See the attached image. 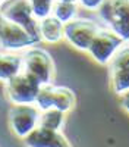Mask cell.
I'll return each mask as SVG.
<instances>
[{
    "label": "cell",
    "instance_id": "6da1fadb",
    "mask_svg": "<svg viewBox=\"0 0 129 147\" xmlns=\"http://www.w3.org/2000/svg\"><path fill=\"white\" fill-rule=\"evenodd\" d=\"M97 13L110 31L129 43V0H106Z\"/></svg>",
    "mask_w": 129,
    "mask_h": 147
},
{
    "label": "cell",
    "instance_id": "7a4b0ae2",
    "mask_svg": "<svg viewBox=\"0 0 129 147\" xmlns=\"http://www.w3.org/2000/svg\"><path fill=\"white\" fill-rule=\"evenodd\" d=\"M23 59V71L34 77L41 85L53 84L54 77V63L53 59L45 52L44 49L40 47H31L22 53Z\"/></svg>",
    "mask_w": 129,
    "mask_h": 147
},
{
    "label": "cell",
    "instance_id": "3957f363",
    "mask_svg": "<svg viewBox=\"0 0 129 147\" xmlns=\"http://www.w3.org/2000/svg\"><path fill=\"white\" fill-rule=\"evenodd\" d=\"M2 18L16 24L28 31L37 40H41L40 35V22L32 13L31 2L28 0H13V2H2Z\"/></svg>",
    "mask_w": 129,
    "mask_h": 147
},
{
    "label": "cell",
    "instance_id": "277c9868",
    "mask_svg": "<svg viewBox=\"0 0 129 147\" xmlns=\"http://www.w3.org/2000/svg\"><path fill=\"white\" fill-rule=\"evenodd\" d=\"M41 110L35 105H12L7 119L12 132L16 137L25 140L29 134L38 128Z\"/></svg>",
    "mask_w": 129,
    "mask_h": 147
},
{
    "label": "cell",
    "instance_id": "5b68a950",
    "mask_svg": "<svg viewBox=\"0 0 129 147\" xmlns=\"http://www.w3.org/2000/svg\"><path fill=\"white\" fill-rule=\"evenodd\" d=\"M6 84V94L12 105H35L43 85L25 71Z\"/></svg>",
    "mask_w": 129,
    "mask_h": 147
},
{
    "label": "cell",
    "instance_id": "8992f818",
    "mask_svg": "<svg viewBox=\"0 0 129 147\" xmlns=\"http://www.w3.org/2000/svg\"><path fill=\"white\" fill-rule=\"evenodd\" d=\"M40 40L32 37L28 31H25L22 27L10 22L5 18L0 19V44L2 50L5 53H15L23 49H31L38 44Z\"/></svg>",
    "mask_w": 129,
    "mask_h": 147
},
{
    "label": "cell",
    "instance_id": "52a82bcc",
    "mask_svg": "<svg viewBox=\"0 0 129 147\" xmlns=\"http://www.w3.org/2000/svg\"><path fill=\"white\" fill-rule=\"evenodd\" d=\"M101 27L97 22L85 18H76L65 25V40L75 49L90 52V47Z\"/></svg>",
    "mask_w": 129,
    "mask_h": 147
},
{
    "label": "cell",
    "instance_id": "ba28073f",
    "mask_svg": "<svg viewBox=\"0 0 129 147\" xmlns=\"http://www.w3.org/2000/svg\"><path fill=\"white\" fill-rule=\"evenodd\" d=\"M125 41L113 31H110L109 28H101L90 47V55L97 63L109 65Z\"/></svg>",
    "mask_w": 129,
    "mask_h": 147
},
{
    "label": "cell",
    "instance_id": "9c48e42d",
    "mask_svg": "<svg viewBox=\"0 0 129 147\" xmlns=\"http://www.w3.org/2000/svg\"><path fill=\"white\" fill-rule=\"evenodd\" d=\"M112 90L119 96L129 90V46L122 47L109 63Z\"/></svg>",
    "mask_w": 129,
    "mask_h": 147
},
{
    "label": "cell",
    "instance_id": "30bf717a",
    "mask_svg": "<svg viewBox=\"0 0 129 147\" xmlns=\"http://www.w3.org/2000/svg\"><path fill=\"white\" fill-rule=\"evenodd\" d=\"M27 147H72L60 131H51L38 127L23 140Z\"/></svg>",
    "mask_w": 129,
    "mask_h": 147
},
{
    "label": "cell",
    "instance_id": "8fae6325",
    "mask_svg": "<svg viewBox=\"0 0 129 147\" xmlns=\"http://www.w3.org/2000/svg\"><path fill=\"white\" fill-rule=\"evenodd\" d=\"M23 72V59L22 55L16 53H2L0 56V77L3 82H7L9 80L15 78Z\"/></svg>",
    "mask_w": 129,
    "mask_h": 147
},
{
    "label": "cell",
    "instance_id": "7c38bea8",
    "mask_svg": "<svg viewBox=\"0 0 129 147\" xmlns=\"http://www.w3.org/2000/svg\"><path fill=\"white\" fill-rule=\"evenodd\" d=\"M40 35L41 40L50 44H56L65 38V25L53 15L40 21Z\"/></svg>",
    "mask_w": 129,
    "mask_h": 147
},
{
    "label": "cell",
    "instance_id": "4fadbf2b",
    "mask_svg": "<svg viewBox=\"0 0 129 147\" xmlns=\"http://www.w3.org/2000/svg\"><path fill=\"white\" fill-rule=\"evenodd\" d=\"M79 9V2H69V0H63V2H54L53 6V16L57 18L63 25L72 22L76 19V13Z\"/></svg>",
    "mask_w": 129,
    "mask_h": 147
},
{
    "label": "cell",
    "instance_id": "5bb4252c",
    "mask_svg": "<svg viewBox=\"0 0 129 147\" xmlns=\"http://www.w3.org/2000/svg\"><path fill=\"white\" fill-rule=\"evenodd\" d=\"M75 93L70 88L63 87V85H54V109L68 113L75 106Z\"/></svg>",
    "mask_w": 129,
    "mask_h": 147
},
{
    "label": "cell",
    "instance_id": "9a60e30c",
    "mask_svg": "<svg viewBox=\"0 0 129 147\" xmlns=\"http://www.w3.org/2000/svg\"><path fill=\"white\" fill-rule=\"evenodd\" d=\"M65 115L66 113L60 112L57 109L44 110V112H41L38 127L45 128V129H51V131H60L65 124Z\"/></svg>",
    "mask_w": 129,
    "mask_h": 147
},
{
    "label": "cell",
    "instance_id": "2e32d148",
    "mask_svg": "<svg viewBox=\"0 0 129 147\" xmlns=\"http://www.w3.org/2000/svg\"><path fill=\"white\" fill-rule=\"evenodd\" d=\"M35 106L41 112L49 110V109H54V84L43 85L38 93L37 100H35Z\"/></svg>",
    "mask_w": 129,
    "mask_h": 147
},
{
    "label": "cell",
    "instance_id": "e0dca14e",
    "mask_svg": "<svg viewBox=\"0 0 129 147\" xmlns=\"http://www.w3.org/2000/svg\"><path fill=\"white\" fill-rule=\"evenodd\" d=\"M53 6L54 2H50V0H31L32 13L38 22L53 15Z\"/></svg>",
    "mask_w": 129,
    "mask_h": 147
},
{
    "label": "cell",
    "instance_id": "ac0fdd59",
    "mask_svg": "<svg viewBox=\"0 0 129 147\" xmlns=\"http://www.w3.org/2000/svg\"><path fill=\"white\" fill-rule=\"evenodd\" d=\"M117 99H119V105L122 106V109L129 113V90L120 93L119 96H117Z\"/></svg>",
    "mask_w": 129,
    "mask_h": 147
},
{
    "label": "cell",
    "instance_id": "d6986e66",
    "mask_svg": "<svg viewBox=\"0 0 129 147\" xmlns=\"http://www.w3.org/2000/svg\"><path fill=\"white\" fill-rule=\"evenodd\" d=\"M101 0H98V2H87V0H84V2H79V6L85 7V9H90V10H98L100 6H101Z\"/></svg>",
    "mask_w": 129,
    "mask_h": 147
}]
</instances>
